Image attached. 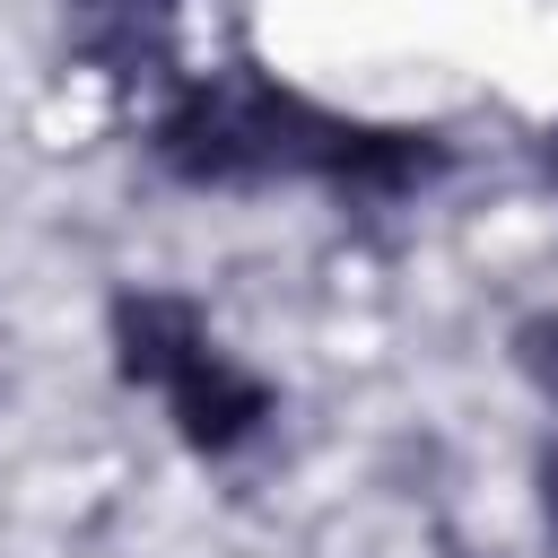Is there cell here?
Wrapping results in <instances>:
<instances>
[{
    "instance_id": "obj_4",
    "label": "cell",
    "mask_w": 558,
    "mask_h": 558,
    "mask_svg": "<svg viewBox=\"0 0 558 558\" xmlns=\"http://www.w3.org/2000/svg\"><path fill=\"white\" fill-rule=\"evenodd\" d=\"M113 349H122V375L131 384H174L201 349H209V323L192 296H122L113 305Z\"/></svg>"
},
{
    "instance_id": "obj_1",
    "label": "cell",
    "mask_w": 558,
    "mask_h": 558,
    "mask_svg": "<svg viewBox=\"0 0 558 558\" xmlns=\"http://www.w3.org/2000/svg\"><path fill=\"white\" fill-rule=\"evenodd\" d=\"M157 157L183 174V183H270V174H323L357 201H392L410 183H427L445 166L436 140L418 131H357V122H331L314 113L305 96L253 78V70H227V78H201L166 105L157 122Z\"/></svg>"
},
{
    "instance_id": "obj_5",
    "label": "cell",
    "mask_w": 558,
    "mask_h": 558,
    "mask_svg": "<svg viewBox=\"0 0 558 558\" xmlns=\"http://www.w3.org/2000/svg\"><path fill=\"white\" fill-rule=\"evenodd\" d=\"M514 366H523V375L558 401V314H532V323L514 331Z\"/></svg>"
},
{
    "instance_id": "obj_3",
    "label": "cell",
    "mask_w": 558,
    "mask_h": 558,
    "mask_svg": "<svg viewBox=\"0 0 558 558\" xmlns=\"http://www.w3.org/2000/svg\"><path fill=\"white\" fill-rule=\"evenodd\" d=\"M166 392H174V418H183V436H192L201 453H227L235 436H253V427L270 418V384L244 375V366L218 357V349H201Z\"/></svg>"
},
{
    "instance_id": "obj_6",
    "label": "cell",
    "mask_w": 558,
    "mask_h": 558,
    "mask_svg": "<svg viewBox=\"0 0 558 558\" xmlns=\"http://www.w3.org/2000/svg\"><path fill=\"white\" fill-rule=\"evenodd\" d=\"M541 523H549V541H558V445L541 453Z\"/></svg>"
},
{
    "instance_id": "obj_7",
    "label": "cell",
    "mask_w": 558,
    "mask_h": 558,
    "mask_svg": "<svg viewBox=\"0 0 558 558\" xmlns=\"http://www.w3.org/2000/svg\"><path fill=\"white\" fill-rule=\"evenodd\" d=\"M549 166H558V140H549Z\"/></svg>"
},
{
    "instance_id": "obj_2",
    "label": "cell",
    "mask_w": 558,
    "mask_h": 558,
    "mask_svg": "<svg viewBox=\"0 0 558 558\" xmlns=\"http://www.w3.org/2000/svg\"><path fill=\"white\" fill-rule=\"evenodd\" d=\"M70 52L105 78H148L174 61V0H70Z\"/></svg>"
}]
</instances>
